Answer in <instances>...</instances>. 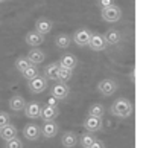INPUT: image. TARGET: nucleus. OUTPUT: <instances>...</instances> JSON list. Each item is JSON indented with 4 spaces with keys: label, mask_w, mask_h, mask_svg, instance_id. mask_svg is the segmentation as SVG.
Returning a JSON list of instances; mask_svg holds the SVG:
<instances>
[{
    "label": "nucleus",
    "mask_w": 146,
    "mask_h": 148,
    "mask_svg": "<svg viewBox=\"0 0 146 148\" xmlns=\"http://www.w3.org/2000/svg\"><path fill=\"white\" fill-rule=\"evenodd\" d=\"M9 124V114L6 112H0V128Z\"/></svg>",
    "instance_id": "nucleus-29"
},
{
    "label": "nucleus",
    "mask_w": 146,
    "mask_h": 148,
    "mask_svg": "<svg viewBox=\"0 0 146 148\" xmlns=\"http://www.w3.org/2000/svg\"><path fill=\"white\" fill-rule=\"evenodd\" d=\"M88 148H105V144H104V142H102V140H99V139H96L94 142H93V144H91Z\"/></svg>",
    "instance_id": "nucleus-30"
},
{
    "label": "nucleus",
    "mask_w": 146,
    "mask_h": 148,
    "mask_svg": "<svg viewBox=\"0 0 146 148\" xmlns=\"http://www.w3.org/2000/svg\"><path fill=\"white\" fill-rule=\"evenodd\" d=\"M72 43V37L69 34H58L55 37V46L59 49H67Z\"/></svg>",
    "instance_id": "nucleus-22"
},
{
    "label": "nucleus",
    "mask_w": 146,
    "mask_h": 148,
    "mask_svg": "<svg viewBox=\"0 0 146 148\" xmlns=\"http://www.w3.org/2000/svg\"><path fill=\"white\" fill-rule=\"evenodd\" d=\"M58 114H59L58 107H52V106H47V104H46L44 107H41L40 118L44 121V122H47V121H55L58 118Z\"/></svg>",
    "instance_id": "nucleus-14"
},
{
    "label": "nucleus",
    "mask_w": 146,
    "mask_h": 148,
    "mask_svg": "<svg viewBox=\"0 0 146 148\" xmlns=\"http://www.w3.org/2000/svg\"><path fill=\"white\" fill-rule=\"evenodd\" d=\"M110 112H111L113 116L120 118V119L129 118L132 113V104L129 99H126V98H119V99H116L111 104Z\"/></svg>",
    "instance_id": "nucleus-1"
},
{
    "label": "nucleus",
    "mask_w": 146,
    "mask_h": 148,
    "mask_svg": "<svg viewBox=\"0 0 146 148\" xmlns=\"http://www.w3.org/2000/svg\"><path fill=\"white\" fill-rule=\"evenodd\" d=\"M23 136L28 140H38L41 136V127H38L37 124H28L23 128Z\"/></svg>",
    "instance_id": "nucleus-9"
},
{
    "label": "nucleus",
    "mask_w": 146,
    "mask_h": 148,
    "mask_svg": "<svg viewBox=\"0 0 146 148\" xmlns=\"http://www.w3.org/2000/svg\"><path fill=\"white\" fill-rule=\"evenodd\" d=\"M5 148H23V144H21L20 139L14 138V139H11V140H6Z\"/></svg>",
    "instance_id": "nucleus-28"
},
{
    "label": "nucleus",
    "mask_w": 146,
    "mask_h": 148,
    "mask_svg": "<svg viewBox=\"0 0 146 148\" xmlns=\"http://www.w3.org/2000/svg\"><path fill=\"white\" fill-rule=\"evenodd\" d=\"M26 58H28L29 61H31V64L37 66V64H40V63L44 61L46 55H44V52H43V51H40V49H37V47H34L32 51H29V52H28Z\"/></svg>",
    "instance_id": "nucleus-17"
},
{
    "label": "nucleus",
    "mask_w": 146,
    "mask_h": 148,
    "mask_svg": "<svg viewBox=\"0 0 146 148\" xmlns=\"http://www.w3.org/2000/svg\"><path fill=\"white\" fill-rule=\"evenodd\" d=\"M104 38L107 41V45H117L119 41H120V32H119L117 29H108L105 34H104Z\"/></svg>",
    "instance_id": "nucleus-21"
},
{
    "label": "nucleus",
    "mask_w": 146,
    "mask_h": 148,
    "mask_svg": "<svg viewBox=\"0 0 146 148\" xmlns=\"http://www.w3.org/2000/svg\"><path fill=\"white\" fill-rule=\"evenodd\" d=\"M21 75H23V78H26V79H34V78H37V76L40 75V70H38V67H37V66H29L28 69L26 70H23V72H21Z\"/></svg>",
    "instance_id": "nucleus-26"
},
{
    "label": "nucleus",
    "mask_w": 146,
    "mask_h": 148,
    "mask_svg": "<svg viewBox=\"0 0 146 148\" xmlns=\"http://www.w3.org/2000/svg\"><path fill=\"white\" fill-rule=\"evenodd\" d=\"M61 144L66 148H73L78 144V134L75 131H64L61 136Z\"/></svg>",
    "instance_id": "nucleus-16"
},
{
    "label": "nucleus",
    "mask_w": 146,
    "mask_h": 148,
    "mask_svg": "<svg viewBox=\"0 0 146 148\" xmlns=\"http://www.w3.org/2000/svg\"><path fill=\"white\" fill-rule=\"evenodd\" d=\"M90 37H91V32L85 28H81L78 31H75V34L72 37V40L76 43L78 46L84 47V46H88V41H90Z\"/></svg>",
    "instance_id": "nucleus-6"
},
{
    "label": "nucleus",
    "mask_w": 146,
    "mask_h": 148,
    "mask_svg": "<svg viewBox=\"0 0 146 148\" xmlns=\"http://www.w3.org/2000/svg\"><path fill=\"white\" fill-rule=\"evenodd\" d=\"M24 106H26V99H24L23 96H20V95L11 96V99H9V108L12 112H21V110H24Z\"/></svg>",
    "instance_id": "nucleus-18"
},
{
    "label": "nucleus",
    "mask_w": 146,
    "mask_h": 148,
    "mask_svg": "<svg viewBox=\"0 0 146 148\" xmlns=\"http://www.w3.org/2000/svg\"><path fill=\"white\" fill-rule=\"evenodd\" d=\"M101 15H102V20L107 21V23H116L122 17V11L116 5H111L108 8H102Z\"/></svg>",
    "instance_id": "nucleus-2"
},
{
    "label": "nucleus",
    "mask_w": 146,
    "mask_h": 148,
    "mask_svg": "<svg viewBox=\"0 0 146 148\" xmlns=\"http://www.w3.org/2000/svg\"><path fill=\"white\" fill-rule=\"evenodd\" d=\"M24 114H26L29 119L40 118V114H41V104L37 102V101L28 102V104L24 106Z\"/></svg>",
    "instance_id": "nucleus-11"
},
{
    "label": "nucleus",
    "mask_w": 146,
    "mask_h": 148,
    "mask_svg": "<svg viewBox=\"0 0 146 148\" xmlns=\"http://www.w3.org/2000/svg\"><path fill=\"white\" fill-rule=\"evenodd\" d=\"M3 2H5V0H0V3H3Z\"/></svg>",
    "instance_id": "nucleus-33"
},
{
    "label": "nucleus",
    "mask_w": 146,
    "mask_h": 148,
    "mask_svg": "<svg viewBox=\"0 0 146 148\" xmlns=\"http://www.w3.org/2000/svg\"><path fill=\"white\" fill-rule=\"evenodd\" d=\"M97 90H99V93L104 96H111V95H114L116 90H117V83L111 78H105V79L99 81Z\"/></svg>",
    "instance_id": "nucleus-3"
},
{
    "label": "nucleus",
    "mask_w": 146,
    "mask_h": 148,
    "mask_svg": "<svg viewBox=\"0 0 146 148\" xmlns=\"http://www.w3.org/2000/svg\"><path fill=\"white\" fill-rule=\"evenodd\" d=\"M69 86L67 83H56V84H53L50 87V95L53 98H56L58 101H62V99H66V98L69 96Z\"/></svg>",
    "instance_id": "nucleus-5"
},
{
    "label": "nucleus",
    "mask_w": 146,
    "mask_h": 148,
    "mask_svg": "<svg viewBox=\"0 0 146 148\" xmlns=\"http://www.w3.org/2000/svg\"><path fill=\"white\" fill-rule=\"evenodd\" d=\"M88 46H90L91 51L101 52V51H104V49L107 47V41H105L104 35H101V34H91L90 41H88Z\"/></svg>",
    "instance_id": "nucleus-8"
},
{
    "label": "nucleus",
    "mask_w": 146,
    "mask_h": 148,
    "mask_svg": "<svg viewBox=\"0 0 146 148\" xmlns=\"http://www.w3.org/2000/svg\"><path fill=\"white\" fill-rule=\"evenodd\" d=\"M0 138H2L5 142L14 139V138H17V128H15L12 124L5 125V127L0 128Z\"/></svg>",
    "instance_id": "nucleus-19"
},
{
    "label": "nucleus",
    "mask_w": 146,
    "mask_h": 148,
    "mask_svg": "<svg viewBox=\"0 0 146 148\" xmlns=\"http://www.w3.org/2000/svg\"><path fill=\"white\" fill-rule=\"evenodd\" d=\"M28 87L32 93H35V95H38V93H43L46 89H47V79L44 76H37L34 79H29L28 81Z\"/></svg>",
    "instance_id": "nucleus-4"
},
{
    "label": "nucleus",
    "mask_w": 146,
    "mask_h": 148,
    "mask_svg": "<svg viewBox=\"0 0 146 148\" xmlns=\"http://www.w3.org/2000/svg\"><path fill=\"white\" fill-rule=\"evenodd\" d=\"M58 130L59 128H58V124L55 121H47V122H44L41 127V134L47 139H52L58 134Z\"/></svg>",
    "instance_id": "nucleus-12"
},
{
    "label": "nucleus",
    "mask_w": 146,
    "mask_h": 148,
    "mask_svg": "<svg viewBox=\"0 0 146 148\" xmlns=\"http://www.w3.org/2000/svg\"><path fill=\"white\" fill-rule=\"evenodd\" d=\"M58 64H59V67L73 70L78 66V58L75 55H72V53H62L61 58H59V61H58Z\"/></svg>",
    "instance_id": "nucleus-13"
},
{
    "label": "nucleus",
    "mask_w": 146,
    "mask_h": 148,
    "mask_svg": "<svg viewBox=\"0 0 146 148\" xmlns=\"http://www.w3.org/2000/svg\"><path fill=\"white\" fill-rule=\"evenodd\" d=\"M56 98H53V96H50V98H49V99H47V106H52V107H58L56 106Z\"/></svg>",
    "instance_id": "nucleus-32"
},
{
    "label": "nucleus",
    "mask_w": 146,
    "mask_h": 148,
    "mask_svg": "<svg viewBox=\"0 0 146 148\" xmlns=\"http://www.w3.org/2000/svg\"><path fill=\"white\" fill-rule=\"evenodd\" d=\"M52 28H53V23L49 18L41 17V18H38L35 21V31L41 35H47L49 32L52 31Z\"/></svg>",
    "instance_id": "nucleus-15"
},
{
    "label": "nucleus",
    "mask_w": 146,
    "mask_h": 148,
    "mask_svg": "<svg viewBox=\"0 0 146 148\" xmlns=\"http://www.w3.org/2000/svg\"><path fill=\"white\" fill-rule=\"evenodd\" d=\"M94 140H96V138L91 131H87V133H82L81 136H78V142L82 145V148H88Z\"/></svg>",
    "instance_id": "nucleus-23"
},
{
    "label": "nucleus",
    "mask_w": 146,
    "mask_h": 148,
    "mask_svg": "<svg viewBox=\"0 0 146 148\" xmlns=\"http://www.w3.org/2000/svg\"><path fill=\"white\" fill-rule=\"evenodd\" d=\"M24 41H26V45L31 46V47H38V46H41L43 43H44V35L38 34L37 31H31V32L26 34Z\"/></svg>",
    "instance_id": "nucleus-10"
},
{
    "label": "nucleus",
    "mask_w": 146,
    "mask_h": 148,
    "mask_svg": "<svg viewBox=\"0 0 146 148\" xmlns=\"http://www.w3.org/2000/svg\"><path fill=\"white\" fill-rule=\"evenodd\" d=\"M84 128L87 131H91V133H96V131L102 130V125H104V122H102V118H94V116H88L84 119Z\"/></svg>",
    "instance_id": "nucleus-7"
},
{
    "label": "nucleus",
    "mask_w": 146,
    "mask_h": 148,
    "mask_svg": "<svg viewBox=\"0 0 146 148\" xmlns=\"http://www.w3.org/2000/svg\"><path fill=\"white\" fill-rule=\"evenodd\" d=\"M107 108L102 106V104H93L88 108V116H94V118H102L105 114Z\"/></svg>",
    "instance_id": "nucleus-24"
},
{
    "label": "nucleus",
    "mask_w": 146,
    "mask_h": 148,
    "mask_svg": "<svg viewBox=\"0 0 146 148\" xmlns=\"http://www.w3.org/2000/svg\"><path fill=\"white\" fill-rule=\"evenodd\" d=\"M73 76V70H69V69H64V67H59L58 69V76H56V81L59 83H67L69 79H72Z\"/></svg>",
    "instance_id": "nucleus-25"
},
{
    "label": "nucleus",
    "mask_w": 146,
    "mask_h": 148,
    "mask_svg": "<svg viewBox=\"0 0 146 148\" xmlns=\"http://www.w3.org/2000/svg\"><path fill=\"white\" fill-rule=\"evenodd\" d=\"M97 3H99L101 8H108V6H111V5H113V0H99Z\"/></svg>",
    "instance_id": "nucleus-31"
},
{
    "label": "nucleus",
    "mask_w": 146,
    "mask_h": 148,
    "mask_svg": "<svg viewBox=\"0 0 146 148\" xmlns=\"http://www.w3.org/2000/svg\"><path fill=\"white\" fill-rule=\"evenodd\" d=\"M58 69H59V64L58 63H50L44 67V78L49 81H56L58 78Z\"/></svg>",
    "instance_id": "nucleus-20"
},
{
    "label": "nucleus",
    "mask_w": 146,
    "mask_h": 148,
    "mask_svg": "<svg viewBox=\"0 0 146 148\" xmlns=\"http://www.w3.org/2000/svg\"><path fill=\"white\" fill-rule=\"evenodd\" d=\"M29 66H32V64L26 57H20V58L15 60V69H17L18 72H23V70H26Z\"/></svg>",
    "instance_id": "nucleus-27"
}]
</instances>
